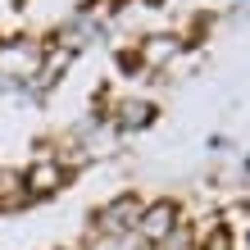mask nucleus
Returning <instances> with one entry per match:
<instances>
[{
	"mask_svg": "<svg viewBox=\"0 0 250 250\" xmlns=\"http://www.w3.org/2000/svg\"><path fill=\"white\" fill-rule=\"evenodd\" d=\"M173 218H178V214H173V205H155V209L146 214L141 232H146L150 241H159V237H168V232H173Z\"/></svg>",
	"mask_w": 250,
	"mask_h": 250,
	"instance_id": "1",
	"label": "nucleus"
}]
</instances>
